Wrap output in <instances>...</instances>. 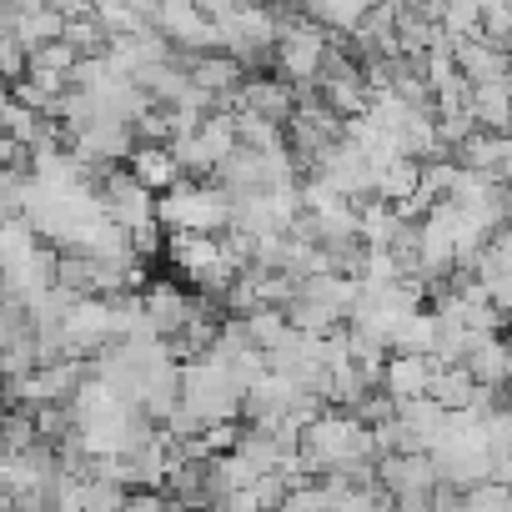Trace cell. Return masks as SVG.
Returning a JSON list of instances; mask_svg holds the SVG:
<instances>
[{"label": "cell", "mask_w": 512, "mask_h": 512, "mask_svg": "<svg viewBox=\"0 0 512 512\" xmlns=\"http://www.w3.org/2000/svg\"><path fill=\"white\" fill-rule=\"evenodd\" d=\"M0 96H6V91H0Z\"/></svg>", "instance_id": "obj_8"}, {"label": "cell", "mask_w": 512, "mask_h": 512, "mask_svg": "<svg viewBox=\"0 0 512 512\" xmlns=\"http://www.w3.org/2000/svg\"><path fill=\"white\" fill-rule=\"evenodd\" d=\"M241 111H251L256 121H267V126H287L297 116V86L282 81V76H251L246 91H241Z\"/></svg>", "instance_id": "obj_5"}, {"label": "cell", "mask_w": 512, "mask_h": 512, "mask_svg": "<svg viewBox=\"0 0 512 512\" xmlns=\"http://www.w3.org/2000/svg\"><path fill=\"white\" fill-rule=\"evenodd\" d=\"M86 196H91L96 211H101L111 226H121V231H131V226H141V221H161V216H156V191L136 176L131 161L86 166Z\"/></svg>", "instance_id": "obj_1"}, {"label": "cell", "mask_w": 512, "mask_h": 512, "mask_svg": "<svg viewBox=\"0 0 512 512\" xmlns=\"http://www.w3.org/2000/svg\"><path fill=\"white\" fill-rule=\"evenodd\" d=\"M196 312H201V297H191V292H186V287H176V282H151V287H146V297H141L146 332H156L161 342H166L176 327H186Z\"/></svg>", "instance_id": "obj_4"}, {"label": "cell", "mask_w": 512, "mask_h": 512, "mask_svg": "<svg viewBox=\"0 0 512 512\" xmlns=\"http://www.w3.org/2000/svg\"><path fill=\"white\" fill-rule=\"evenodd\" d=\"M156 216L171 226V231H201V236H216L226 226V196L211 186V181H196V176H181L176 186H166L156 196Z\"/></svg>", "instance_id": "obj_2"}, {"label": "cell", "mask_w": 512, "mask_h": 512, "mask_svg": "<svg viewBox=\"0 0 512 512\" xmlns=\"http://www.w3.org/2000/svg\"><path fill=\"white\" fill-rule=\"evenodd\" d=\"M322 56H327V31L312 26V21H302V26H292V31L277 41V66H272V76H282V81H292V86H312Z\"/></svg>", "instance_id": "obj_3"}, {"label": "cell", "mask_w": 512, "mask_h": 512, "mask_svg": "<svg viewBox=\"0 0 512 512\" xmlns=\"http://www.w3.org/2000/svg\"><path fill=\"white\" fill-rule=\"evenodd\" d=\"M121 512H181V507H176L161 487H136V492H126Z\"/></svg>", "instance_id": "obj_7"}, {"label": "cell", "mask_w": 512, "mask_h": 512, "mask_svg": "<svg viewBox=\"0 0 512 512\" xmlns=\"http://www.w3.org/2000/svg\"><path fill=\"white\" fill-rule=\"evenodd\" d=\"M16 36H21V46H26V51H41V46H51V41H61V36H66V16H61V11H51V6H36V11H26V16H21Z\"/></svg>", "instance_id": "obj_6"}]
</instances>
